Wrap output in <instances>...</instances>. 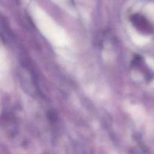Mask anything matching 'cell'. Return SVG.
Instances as JSON below:
<instances>
[{"label": "cell", "mask_w": 154, "mask_h": 154, "mask_svg": "<svg viewBox=\"0 0 154 154\" xmlns=\"http://www.w3.org/2000/svg\"><path fill=\"white\" fill-rule=\"evenodd\" d=\"M132 21L133 23L139 29H143V30H146L147 31L151 29L149 27V25L147 23V21L146 20V19L141 15L139 14H135L132 16Z\"/></svg>", "instance_id": "cell-1"}]
</instances>
